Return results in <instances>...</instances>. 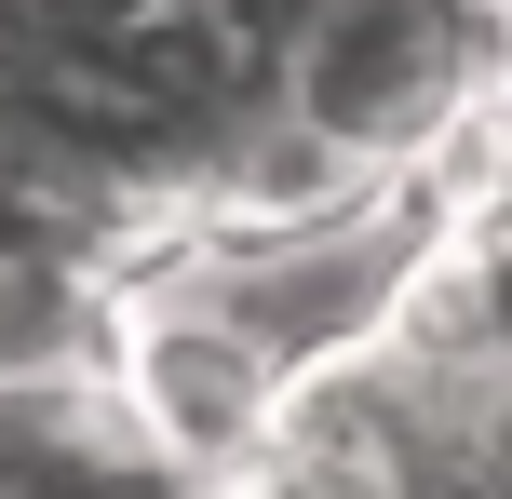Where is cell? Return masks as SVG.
<instances>
[{"instance_id":"6da1fadb","label":"cell","mask_w":512,"mask_h":499,"mask_svg":"<svg viewBox=\"0 0 512 499\" xmlns=\"http://www.w3.org/2000/svg\"><path fill=\"white\" fill-rule=\"evenodd\" d=\"M512 108V0H283L270 135L324 176H445Z\"/></svg>"}]
</instances>
